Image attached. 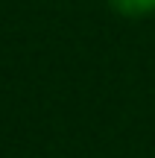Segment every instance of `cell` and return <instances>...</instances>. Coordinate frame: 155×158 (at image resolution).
Segmentation results:
<instances>
[{
    "mask_svg": "<svg viewBox=\"0 0 155 158\" xmlns=\"http://www.w3.org/2000/svg\"><path fill=\"white\" fill-rule=\"evenodd\" d=\"M108 6L123 18H146L155 12V0H108Z\"/></svg>",
    "mask_w": 155,
    "mask_h": 158,
    "instance_id": "cell-1",
    "label": "cell"
}]
</instances>
